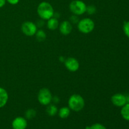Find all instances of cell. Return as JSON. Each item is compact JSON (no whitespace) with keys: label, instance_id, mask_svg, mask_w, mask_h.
I'll use <instances>...</instances> for the list:
<instances>
[{"label":"cell","instance_id":"6da1fadb","mask_svg":"<svg viewBox=\"0 0 129 129\" xmlns=\"http://www.w3.org/2000/svg\"><path fill=\"white\" fill-rule=\"evenodd\" d=\"M37 12L39 17L43 20H48L53 17L54 15L53 6L47 1H43L38 5Z\"/></svg>","mask_w":129,"mask_h":129},{"label":"cell","instance_id":"7a4b0ae2","mask_svg":"<svg viewBox=\"0 0 129 129\" xmlns=\"http://www.w3.org/2000/svg\"><path fill=\"white\" fill-rule=\"evenodd\" d=\"M85 102L82 96L78 94H72L68 100V107L74 112H80L84 108Z\"/></svg>","mask_w":129,"mask_h":129},{"label":"cell","instance_id":"3957f363","mask_svg":"<svg viewBox=\"0 0 129 129\" xmlns=\"http://www.w3.org/2000/svg\"><path fill=\"white\" fill-rule=\"evenodd\" d=\"M95 26L94 21L89 18H85L79 20L78 23V29L81 33L88 34L93 31Z\"/></svg>","mask_w":129,"mask_h":129},{"label":"cell","instance_id":"277c9868","mask_svg":"<svg viewBox=\"0 0 129 129\" xmlns=\"http://www.w3.org/2000/svg\"><path fill=\"white\" fill-rule=\"evenodd\" d=\"M69 10L73 15H82L86 11V5L81 0H74L69 4Z\"/></svg>","mask_w":129,"mask_h":129},{"label":"cell","instance_id":"5b68a950","mask_svg":"<svg viewBox=\"0 0 129 129\" xmlns=\"http://www.w3.org/2000/svg\"><path fill=\"white\" fill-rule=\"evenodd\" d=\"M37 99L42 105L47 106L52 102V95L50 91L48 88H43L39 90Z\"/></svg>","mask_w":129,"mask_h":129},{"label":"cell","instance_id":"8992f818","mask_svg":"<svg viewBox=\"0 0 129 129\" xmlns=\"http://www.w3.org/2000/svg\"><path fill=\"white\" fill-rule=\"evenodd\" d=\"M21 31L23 34L28 37H32L35 35L37 31V26L32 21H25L21 25Z\"/></svg>","mask_w":129,"mask_h":129},{"label":"cell","instance_id":"52a82bcc","mask_svg":"<svg viewBox=\"0 0 129 129\" xmlns=\"http://www.w3.org/2000/svg\"><path fill=\"white\" fill-rule=\"evenodd\" d=\"M66 69L71 72H76L79 68V62L76 58L69 57L64 61Z\"/></svg>","mask_w":129,"mask_h":129},{"label":"cell","instance_id":"ba28073f","mask_svg":"<svg viewBox=\"0 0 129 129\" xmlns=\"http://www.w3.org/2000/svg\"><path fill=\"white\" fill-rule=\"evenodd\" d=\"M111 102L113 103V105L118 107H122L127 103L125 95L121 94V93H117L113 94L111 98Z\"/></svg>","mask_w":129,"mask_h":129},{"label":"cell","instance_id":"9c48e42d","mask_svg":"<svg viewBox=\"0 0 129 129\" xmlns=\"http://www.w3.org/2000/svg\"><path fill=\"white\" fill-rule=\"evenodd\" d=\"M13 129H26L27 127V121L26 118L22 117H18L13 120L12 123Z\"/></svg>","mask_w":129,"mask_h":129},{"label":"cell","instance_id":"30bf717a","mask_svg":"<svg viewBox=\"0 0 129 129\" xmlns=\"http://www.w3.org/2000/svg\"><path fill=\"white\" fill-rule=\"evenodd\" d=\"M59 31L63 35H68L73 30V26L69 21H64L59 26Z\"/></svg>","mask_w":129,"mask_h":129},{"label":"cell","instance_id":"8fae6325","mask_svg":"<svg viewBox=\"0 0 129 129\" xmlns=\"http://www.w3.org/2000/svg\"><path fill=\"white\" fill-rule=\"evenodd\" d=\"M9 96L6 89L0 87V108L5 107L8 101Z\"/></svg>","mask_w":129,"mask_h":129},{"label":"cell","instance_id":"7c38bea8","mask_svg":"<svg viewBox=\"0 0 129 129\" xmlns=\"http://www.w3.org/2000/svg\"><path fill=\"white\" fill-rule=\"evenodd\" d=\"M59 26V20L57 18L55 17H52L51 18L47 20V26L48 29L50 30H55L58 28Z\"/></svg>","mask_w":129,"mask_h":129},{"label":"cell","instance_id":"4fadbf2b","mask_svg":"<svg viewBox=\"0 0 129 129\" xmlns=\"http://www.w3.org/2000/svg\"><path fill=\"white\" fill-rule=\"evenodd\" d=\"M71 113V110L69 107H62L59 109V112H58V114L60 118L64 119V118H67L69 116Z\"/></svg>","mask_w":129,"mask_h":129},{"label":"cell","instance_id":"5bb4252c","mask_svg":"<svg viewBox=\"0 0 129 129\" xmlns=\"http://www.w3.org/2000/svg\"><path fill=\"white\" fill-rule=\"evenodd\" d=\"M47 113L49 116H55L58 113V109L56 106L54 104H49L47 105L46 110Z\"/></svg>","mask_w":129,"mask_h":129},{"label":"cell","instance_id":"9a60e30c","mask_svg":"<svg viewBox=\"0 0 129 129\" xmlns=\"http://www.w3.org/2000/svg\"><path fill=\"white\" fill-rule=\"evenodd\" d=\"M121 115L123 119L129 121V103H126L121 110Z\"/></svg>","mask_w":129,"mask_h":129},{"label":"cell","instance_id":"2e32d148","mask_svg":"<svg viewBox=\"0 0 129 129\" xmlns=\"http://www.w3.org/2000/svg\"><path fill=\"white\" fill-rule=\"evenodd\" d=\"M35 36H36L37 40L39 42H43L46 39L47 35L46 33L43 30H37L35 34Z\"/></svg>","mask_w":129,"mask_h":129},{"label":"cell","instance_id":"e0dca14e","mask_svg":"<svg viewBox=\"0 0 129 129\" xmlns=\"http://www.w3.org/2000/svg\"><path fill=\"white\" fill-rule=\"evenodd\" d=\"M37 115V112L33 108H30L28 109L25 112V117L28 120H31L34 118H35Z\"/></svg>","mask_w":129,"mask_h":129},{"label":"cell","instance_id":"ac0fdd59","mask_svg":"<svg viewBox=\"0 0 129 129\" xmlns=\"http://www.w3.org/2000/svg\"><path fill=\"white\" fill-rule=\"evenodd\" d=\"M86 12L88 15H94V14L96 12V8L95 6H94V5H89V6H87Z\"/></svg>","mask_w":129,"mask_h":129},{"label":"cell","instance_id":"d6986e66","mask_svg":"<svg viewBox=\"0 0 129 129\" xmlns=\"http://www.w3.org/2000/svg\"><path fill=\"white\" fill-rule=\"evenodd\" d=\"M123 30L126 36L129 38V21H126L124 23L123 26Z\"/></svg>","mask_w":129,"mask_h":129},{"label":"cell","instance_id":"ffe728a7","mask_svg":"<svg viewBox=\"0 0 129 129\" xmlns=\"http://www.w3.org/2000/svg\"><path fill=\"white\" fill-rule=\"evenodd\" d=\"M89 129H107V128L103 125L99 123H94V124H93L91 126H90L89 127Z\"/></svg>","mask_w":129,"mask_h":129},{"label":"cell","instance_id":"44dd1931","mask_svg":"<svg viewBox=\"0 0 129 129\" xmlns=\"http://www.w3.org/2000/svg\"><path fill=\"white\" fill-rule=\"evenodd\" d=\"M70 22L71 23H77L79 22V19H78V17L77 15H73L71 16L70 18Z\"/></svg>","mask_w":129,"mask_h":129},{"label":"cell","instance_id":"7402d4cb","mask_svg":"<svg viewBox=\"0 0 129 129\" xmlns=\"http://www.w3.org/2000/svg\"><path fill=\"white\" fill-rule=\"evenodd\" d=\"M8 3L10 4V5H17L18 3H19L20 0H6Z\"/></svg>","mask_w":129,"mask_h":129},{"label":"cell","instance_id":"603a6c76","mask_svg":"<svg viewBox=\"0 0 129 129\" xmlns=\"http://www.w3.org/2000/svg\"><path fill=\"white\" fill-rule=\"evenodd\" d=\"M53 102H54V103H57L59 102V98H58L57 96H54V97H52V100Z\"/></svg>","mask_w":129,"mask_h":129},{"label":"cell","instance_id":"cb8c5ba5","mask_svg":"<svg viewBox=\"0 0 129 129\" xmlns=\"http://www.w3.org/2000/svg\"><path fill=\"white\" fill-rule=\"evenodd\" d=\"M6 2V0H0V8L3 7L5 5Z\"/></svg>","mask_w":129,"mask_h":129}]
</instances>
